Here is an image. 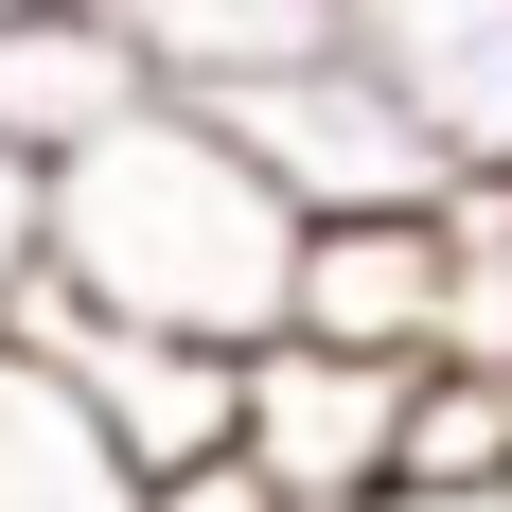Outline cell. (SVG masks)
<instances>
[{
    "label": "cell",
    "instance_id": "1",
    "mask_svg": "<svg viewBox=\"0 0 512 512\" xmlns=\"http://www.w3.org/2000/svg\"><path fill=\"white\" fill-rule=\"evenodd\" d=\"M301 230L318 212L248 159L230 106H142L106 159L53 177V301L142 318V336H212V354H265L301 318Z\"/></svg>",
    "mask_w": 512,
    "mask_h": 512
},
{
    "label": "cell",
    "instance_id": "2",
    "mask_svg": "<svg viewBox=\"0 0 512 512\" xmlns=\"http://www.w3.org/2000/svg\"><path fill=\"white\" fill-rule=\"evenodd\" d=\"M460 318H477V195L301 230V318H283V336L371 354V371H460Z\"/></svg>",
    "mask_w": 512,
    "mask_h": 512
},
{
    "label": "cell",
    "instance_id": "3",
    "mask_svg": "<svg viewBox=\"0 0 512 512\" xmlns=\"http://www.w3.org/2000/svg\"><path fill=\"white\" fill-rule=\"evenodd\" d=\"M407 407H424V371L318 354V336H265L248 354V460L301 512H407Z\"/></svg>",
    "mask_w": 512,
    "mask_h": 512
},
{
    "label": "cell",
    "instance_id": "4",
    "mask_svg": "<svg viewBox=\"0 0 512 512\" xmlns=\"http://www.w3.org/2000/svg\"><path fill=\"white\" fill-rule=\"evenodd\" d=\"M230 124H248V159L318 212V230H336V212H442V195H460V177H442V142H424L407 106L354 71V36L318 53V71H283V89H248Z\"/></svg>",
    "mask_w": 512,
    "mask_h": 512
},
{
    "label": "cell",
    "instance_id": "5",
    "mask_svg": "<svg viewBox=\"0 0 512 512\" xmlns=\"http://www.w3.org/2000/svg\"><path fill=\"white\" fill-rule=\"evenodd\" d=\"M36 336L71 354V389L106 407V442L159 477H195V460H248V354H212V336H142V318H89V301H36Z\"/></svg>",
    "mask_w": 512,
    "mask_h": 512
},
{
    "label": "cell",
    "instance_id": "6",
    "mask_svg": "<svg viewBox=\"0 0 512 512\" xmlns=\"http://www.w3.org/2000/svg\"><path fill=\"white\" fill-rule=\"evenodd\" d=\"M354 71L442 142L460 195H512V0H354Z\"/></svg>",
    "mask_w": 512,
    "mask_h": 512
},
{
    "label": "cell",
    "instance_id": "7",
    "mask_svg": "<svg viewBox=\"0 0 512 512\" xmlns=\"http://www.w3.org/2000/svg\"><path fill=\"white\" fill-rule=\"evenodd\" d=\"M159 89V53L124 36V0H0V142L36 159V177H71V159H106Z\"/></svg>",
    "mask_w": 512,
    "mask_h": 512
},
{
    "label": "cell",
    "instance_id": "8",
    "mask_svg": "<svg viewBox=\"0 0 512 512\" xmlns=\"http://www.w3.org/2000/svg\"><path fill=\"white\" fill-rule=\"evenodd\" d=\"M0 512H142V460L106 442V407L36 318H0Z\"/></svg>",
    "mask_w": 512,
    "mask_h": 512
},
{
    "label": "cell",
    "instance_id": "9",
    "mask_svg": "<svg viewBox=\"0 0 512 512\" xmlns=\"http://www.w3.org/2000/svg\"><path fill=\"white\" fill-rule=\"evenodd\" d=\"M124 36L159 53L177 106H248V89H283V71H318L354 36V0H124Z\"/></svg>",
    "mask_w": 512,
    "mask_h": 512
},
{
    "label": "cell",
    "instance_id": "10",
    "mask_svg": "<svg viewBox=\"0 0 512 512\" xmlns=\"http://www.w3.org/2000/svg\"><path fill=\"white\" fill-rule=\"evenodd\" d=\"M36 301H53V177L0 142V318H36Z\"/></svg>",
    "mask_w": 512,
    "mask_h": 512
},
{
    "label": "cell",
    "instance_id": "11",
    "mask_svg": "<svg viewBox=\"0 0 512 512\" xmlns=\"http://www.w3.org/2000/svg\"><path fill=\"white\" fill-rule=\"evenodd\" d=\"M142 512H301V495H283L265 460H195V477H159Z\"/></svg>",
    "mask_w": 512,
    "mask_h": 512
}]
</instances>
